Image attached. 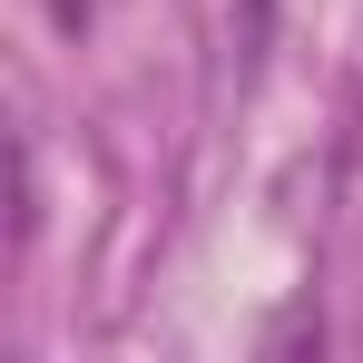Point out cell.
<instances>
[{"label":"cell","mask_w":363,"mask_h":363,"mask_svg":"<svg viewBox=\"0 0 363 363\" xmlns=\"http://www.w3.org/2000/svg\"><path fill=\"white\" fill-rule=\"evenodd\" d=\"M89 10H99V0H50V20H60L69 40H79V30H89Z\"/></svg>","instance_id":"6da1fadb"}]
</instances>
